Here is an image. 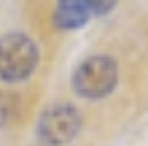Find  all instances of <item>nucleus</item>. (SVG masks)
<instances>
[{"instance_id":"f257e3e1","label":"nucleus","mask_w":148,"mask_h":146,"mask_svg":"<svg viewBox=\"0 0 148 146\" xmlns=\"http://www.w3.org/2000/svg\"><path fill=\"white\" fill-rule=\"evenodd\" d=\"M116 81H119V65L113 57H105V54H94L89 60H84L73 73L75 95H81L86 100H100L110 95L116 89Z\"/></svg>"},{"instance_id":"f03ea898","label":"nucleus","mask_w":148,"mask_h":146,"mask_svg":"<svg viewBox=\"0 0 148 146\" xmlns=\"http://www.w3.org/2000/svg\"><path fill=\"white\" fill-rule=\"evenodd\" d=\"M38 65V46L30 35L5 33L0 38V79L8 84L30 79Z\"/></svg>"},{"instance_id":"7ed1b4c3","label":"nucleus","mask_w":148,"mask_h":146,"mask_svg":"<svg viewBox=\"0 0 148 146\" xmlns=\"http://www.w3.org/2000/svg\"><path fill=\"white\" fill-rule=\"evenodd\" d=\"M78 130H81V114L67 106V103H54L40 114L38 119V135L49 146H65L70 143Z\"/></svg>"},{"instance_id":"20e7f679","label":"nucleus","mask_w":148,"mask_h":146,"mask_svg":"<svg viewBox=\"0 0 148 146\" xmlns=\"http://www.w3.org/2000/svg\"><path fill=\"white\" fill-rule=\"evenodd\" d=\"M54 19H57L59 27H65V30L84 27L86 19H89V11H86V0H59V8H57Z\"/></svg>"},{"instance_id":"39448f33","label":"nucleus","mask_w":148,"mask_h":146,"mask_svg":"<svg viewBox=\"0 0 148 146\" xmlns=\"http://www.w3.org/2000/svg\"><path fill=\"white\" fill-rule=\"evenodd\" d=\"M113 8H116V0H86V11L97 14V16H105Z\"/></svg>"}]
</instances>
